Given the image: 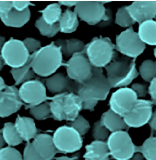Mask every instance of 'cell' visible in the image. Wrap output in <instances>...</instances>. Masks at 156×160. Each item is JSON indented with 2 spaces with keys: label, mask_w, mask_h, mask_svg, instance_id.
I'll list each match as a JSON object with an SVG mask.
<instances>
[{
  "label": "cell",
  "mask_w": 156,
  "mask_h": 160,
  "mask_svg": "<svg viewBox=\"0 0 156 160\" xmlns=\"http://www.w3.org/2000/svg\"><path fill=\"white\" fill-rule=\"evenodd\" d=\"M136 60L115 52L111 62L105 68L112 88L127 87L139 76Z\"/></svg>",
  "instance_id": "obj_1"
},
{
  "label": "cell",
  "mask_w": 156,
  "mask_h": 160,
  "mask_svg": "<svg viewBox=\"0 0 156 160\" xmlns=\"http://www.w3.org/2000/svg\"><path fill=\"white\" fill-rule=\"evenodd\" d=\"M64 62L61 48L53 42L34 53L31 68L35 74L47 78L55 73Z\"/></svg>",
  "instance_id": "obj_2"
},
{
  "label": "cell",
  "mask_w": 156,
  "mask_h": 160,
  "mask_svg": "<svg viewBox=\"0 0 156 160\" xmlns=\"http://www.w3.org/2000/svg\"><path fill=\"white\" fill-rule=\"evenodd\" d=\"M102 68L93 67L91 77L83 83H78L77 94L83 102L94 100L104 101L111 89Z\"/></svg>",
  "instance_id": "obj_3"
},
{
  "label": "cell",
  "mask_w": 156,
  "mask_h": 160,
  "mask_svg": "<svg viewBox=\"0 0 156 160\" xmlns=\"http://www.w3.org/2000/svg\"><path fill=\"white\" fill-rule=\"evenodd\" d=\"M74 12L81 21L91 26L104 27L112 20L111 10L105 8L100 1H78Z\"/></svg>",
  "instance_id": "obj_4"
},
{
  "label": "cell",
  "mask_w": 156,
  "mask_h": 160,
  "mask_svg": "<svg viewBox=\"0 0 156 160\" xmlns=\"http://www.w3.org/2000/svg\"><path fill=\"white\" fill-rule=\"evenodd\" d=\"M115 45L108 37H95L86 44L85 54L94 68H105L115 53Z\"/></svg>",
  "instance_id": "obj_5"
},
{
  "label": "cell",
  "mask_w": 156,
  "mask_h": 160,
  "mask_svg": "<svg viewBox=\"0 0 156 160\" xmlns=\"http://www.w3.org/2000/svg\"><path fill=\"white\" fill-rule=\"evenodd\" d=\"M115 50L123 56L136 59L146 49L133 27L127 28L117 35L116 38Z\"/></svg>",
  "instance_id": "obj_6"
},
{
  "label": "cell",
  "mask_w": 156,
  "mask_h": 160,
  "mask_svg": "<svg viewBox=\"0 0 156 160\" xmlns=\"http://www.w3.org/2000/svg\"><path fill=\"white\" fill-rule=\"evenodd\" d=\"M110 156L116 160H128L136 153V146L126 131L111 133L107 139Z\"/></svg>",
  "instance_id": "obj_7"
},
{
  "label": "cell",
  "mask_w": 156,
  "mask_h": 160,
  "mask_svg": "<svg viewBox=\"0 0 156 160\" xmlns=\"http://www.w3.org/2000/svg\"><path fill=\"white\" fill-rule=\"evenodd\" d=\"M4 65L12 68H18L26 64L30 59V54L23 41L11 38L5 42L0 51Z\"/></svg>",
  "instance_id": "obj_8"
},
{
  "label": "cell",
  "mask_w": 156,
  "mask_h": 160,
  "mask_svg": "<svg viewBox=\"0 0 156 160\" xmlns=\"http://www.w3.org/2000/svg\"><path fill=\"white\" fill-rule=\"evenodd\" d=\"M52 138L56 148L62 153L75 152L83 146L82 136L70 126L59 127Z\"/></svg>",
  "instance_id": "obj_9"
},
{
  "label": "cell",
  "mask_w": 156,
  "mask_h": 160,
  "mask_svg": "<svg viewBox=\"0 0 156 160\" xmlns=\"http://www.w3.org/2000/svg\"><path fill=\"white\" fill-rule=\"evenodd\" d=\"M20 99L26 109L37 106L49 99L45 85L38 79H33L21 84L19 89Z\"/></svg>",
  "instance_id": "obj_10"
},
{
  "label": "cell",
  "mask_w": 156,
  "mask_h": 160,
  "mask_svg": "<svg viewBox=\"0 0 156 160\" xmlns=\"http://www.w3.org/2000/svg\"><path fill=\"white\" fill-rule=\"evenodd\" d=\"M67 76L78 83H83L91 77L93 67L85 54V49L73 55L68 61L64 62Z\"/></svg>",
  "instance_id": "obj_11"
},
{
  "label": "cell",
  "mask_w": 156,
  "mask_h": 160,
  "mask_svg": "<svg viewBox=\"0 0 156 160\" xmlns=\"http://www.w3.org/2000/svg\"><path fill=\"white\" fill-rule=\"evenodd\" d=\"M150 100L138 99L129 112L123 118L128 127L140 128L149 122L153 115Z\"/></svg>",
  "instance_id": "obj_12"
},
{
  "label": "cell",
  "mask_w": 156,
  "mask_h": 160,
  "mask_svg": "<svg viewBox=\"0 0 156 160\" xmlns=\"http://www.w3.org/2000/svg\"><path fill=\"white\" fill-rule=\"evenodd\" d=\"M138 99L131 88H119L111 95L109 101L110 109L123 117L132 109Z\"/></svg>",
  "instance_id": "obj_13"
},
{
  "label": "cell",
  "mask_w": 156,
  "mask_h": 160,
  "mask_svg": "<svg viewBox=\"0 0 156 160\" xmlns=\"http://www.w3.org/2000/svg\"><path fill=\"white\" fill-rule=\"evenodd\" d=\"M24 105L20 99L19 89L15 85H7L0 92V118H8L19 111Z\"/></svg>",
  "instance_id": "obj_14"
},
{
  "label": "cell",
  "mask_w": 156,
  "mask_h": 160,
  "mask_svg": "<svg viewBox=\"0 0 156 160\" xmlns=\"http://www.w3.org/2000/svg\"><path fill=\"white\" fill-rule=\"evenodd\" d=\"M46 89L54 94L63 93H77L78 83L62 72L55 73L44 79Z\"/></svg>",
  "instance_id": "obj_15"
},
{
  "label": "cell",
  "mask_w": 156,
  "mask_h": 160,
  "mask_svg": "<svg viewBox=\"0 0 156 160\" xmlns=\"http://www.w3.org/2000/svg\"><path fill=\"white\" fill-rule=\"evenodd\" d=\"M126 7L132 19L139 25L156 18V1H134Z\"/></svg>",
  "instance_id": "obj_16"
},
{
  "label": "cell",
  "mask_w": 156,
  "mask_h": 160,
  "mask_svg": "<svg viewBox=\"0 0 156 160\" xmlns=\"http://www.w3.org/2000/svg\"><path fill=\"white\" fill-rule=\"evenodd\" d=\"M34 148L44 160H52L59 152L57 149L51 135L46 133L37 134L32 142Z\"/></svg>",
  "instance_id": "obj_17"
},
{
  "label": "cell",
  "mask_w": 156,
  "mask_h": 160,
  "mask_svg": "<svg viewBox=\"0 0 156 160\" xmlns=\"http://www.w3.org/2000/svg\"><path fill=\"white\" fill-rule=\"evenodd\" d=\"M83 101L77 94L66 93L63 99V112L65 120L72 122L83 110Z\"/></svg>",
  "instance_id": "obj_18"
},
{
  "label": "cell",
  "mask_w": 156,
  "mask_h": 160,
  "mask_svg": "<svg viewBox=\"0 0 156 160\" xmlns=\"http://www.w3.org/2000/svg\"><path fill=\"white\" fill-rule=\"evenodd\" d=\"M14 124L21 138L27 142L34 139L38 134V129L32 118L18 115Z\"/></svg>",
  "instance_id": "obj_19"
},
{
  "label": "cell",
  "mask_w": 156,
  "mask_h": 160,
  "mask_svg": "<svg viewBox=\"0 0 156 160\" xmlns=\"http://www.w3.org/2000/svg\"><path fill=\"white\" fill-rule=\"evenodd\" d=\"M31 16L30 8L22 12H18L13 8L7 15L0 14V19L7 27L21 28L30 21Z\"/></svg>",
  "instance_id": "obj_20"
},
{
  "label": "cell",
  "mask_w": 156,
  "mask_h": 160,
  "mask_svg": "<svg viewBox=\"0 0 156 160\" xmlns=\"http://www.w3.org/2000/svg\"><path fill=\"white\" fill-rule=\"evenodd\" d=\"M83 155L84 160H109L110 156L107 143L103 141H94L85 147Z\"/></svg>",
  "instance_id": "obj_21"
},
{
  "label": "cell",
  "mask_w": 156,
  "mask_h": 160,
  "mask_svg": "<svg viewBox=\"0 0 156 160\" xmlns=\"http://www.w3.org/2000/svg\"><path fill=\"white\" fill-rule=\"evenodd\" d=\"M100 121L102 124L111 133L125 131L128 128L123 117L110 109L103 113Z\"/></svg>",
  "instance_id": "obj_22"
},
{
  "label": "cell",
  "mask_w": 156,
  "mask_h": 160,
  "mask_svg": "<svg viewBox=\"0 0 156 160\" xmlns=\"http://www.w3.org/2000/svg\"><path fill=\"white\" fill-rule=\"evenodd\" d=\"M54 42L60 47L62 54L66 58H70L75 54L83 52L86 47L83 41L78 39H59Z\"/></svg>",
  "instance_id": "obj_23"
},
{
  "label": "cell",
  "mask_w": 156,
  "mask_h": 160,
  "mask_svg": "<svg viewBox=\"0 0 156 160\" xmlns=\"http://www.w3.org/2000/svg\"><path fill=\"white\" fill-rule=\"evenodd\" d=\"M137 33L145 44L156 46V20H148L139 25Z\"/></svg>",
  "instance_id": "obj_24"
},
{
  "label": "cell",
  "mask_w": 156,
  "mask_h": 160,
  "mask_svg": "<svg viewBox=\"0 0 156 160\" xmlns=\"http://www.w3.org/2000/svg\"><path fill=\"white\" fill-rule=\"evenodd\" d=\"M58 23L60 32L72 33L76 31L79 25L78 16L74 11L67 9L62 13Z\"/></svg>",
  "instance_id": "obj_25"
},
{
  "label": "cell",
  "mask_w": 156,
  "mask_h": 160,
  "mask_svg": "<svg viewBox=\"0 0 156 160\" xmlns=\"http://www.w3.org/2000/svg\"><path fill=\"white\" fill-rule=\"evenodd\" d=\"M34 53L31 54L30 59L26 64L18 68H12L10 73L15 81V86H19L30 80L34 79L36 74L31 68V61Z\"/></svg>",
  "instance_id": "obj_26"
},
{
  "label": "cell",
  "mask_w": 156,
  "mask_h": 160,
  "mask_svg": "<svg viewBox=\"0 0 156 160\" xmlns=\"http://www.w3.org/2000/svg\"><path fill=\"white\" fill-rule=\"evenodd\" d=\"M66 93L58 94L49 97V104L51 116L56 121L61 122L65 120L63 112V99Z\"/></svg>",
  "instance_id": "obj_27"
},
{
  "label": "cell",
  "mask_w": 156,
  "mask_h": 160,
  "mask_svg": "<svg viewBox=\"0 0 156 160\" xmlns=\"http://www.w3.org/2000/svg\"><path fill=\"white\" fill-rule=\"evenodd\" d=\"M1 131L5 143L8 144V146L14 147L23 142V140L17 132L14 124L13 123L11 122L5 123Z\"/></svg>",
  "instance_id": "obj_28"
},
{
  "label": "cell",
  "mask_w": 156,
  "mask_h": 160,
  "mask_svg": "<svg viewBox=\"0 0 156 160\" xmlns=\"http://www.w3.org/2000/svg\"><path fill=\"white\" fill-rule=\"evenodd\" d=\"M39 12L42 14L41 17L44 22L49 25L59 23L62 14L61 6L58 3L49 5Z\"/></svg>",
  "instance_id": "obj_29"
},
{
  "label": "cell",
  "mask_w": 156,
  "mask_h": 160,
  "mask_svg": "<svg viewBox=\"0 0 156 160\" xmlns=\"http://www.w3.org/2000/svg\"><path fill=\"white\" fill-rule=\"evenodd\" d=\"M137 152L140 153L146 160H156V137H149L141 146H136Z\"/></svg>",
  "instance_id": "obj_30"
},
{
  "label": "cell",
  "mask_w": 156,
  "mask_h": 160,
  "mask_svg": "<svg viewBox=\"0 0 156 160\" xmlns=\"http://www.w3.org/2000/svg\"><path fill=\"white\" fill-rule=\"evenodd\" d=\"M139 75L144 81L150 82L156 77V61L147 59L143 61L140 65Z\"/></svg>",
  "instance_id": "obj_31"
},
{
  "label": "cell",
  "mask_w": 156,
  "mask_h": 160,
  "mask_svg": "<svg viewBox=\"0 0 156 160\" xmlns=\"http://www.w3.org/2000/svg\"><path fill=\"white\" fill-rule=\"evenodd\" d=\"M35 26L42 36L52 38L60 32L59 23L49 25L46 23L40 17L36 21Z\"/></svg>",
  "instance_id": "obj_32"
},
{
  "label": "cell",
  "mask_w": 156,
  "mask_h": 160,
  "mask_svg": "<svg viewBox=\"0 0 156 160\" xmlns=\"http://www.w3.org/2000/svg\"><path fill=\"white\" fill-rule=\"evenodd\" d=\"M115 22L118 26L126 29L133 27L136 23L127 11L126 6L118 9L116 14Z\"/></svg>",
  "instance_id": "obj_33"
},
{
  "label": "cell",
  "mask_w": 156,
  "mask_h": 160,
  "mask_svg": "<svg viewBox=\"0 0 156 160\" xmlns=\"http://www.w3.org/2000/svg\"><path fill=\"white\" fill-rule=\"evenodd\" d=\"M29 109L30 115L35 119L38 121L46 120L51 116L49 102L47 101L41 104L31 107Z\"/></svg>",
  "instance_id": "obj_34"
},
{
  "label": "cell",
  "mask_w": 156,
  "mask_h": 160,
  "mask_svg": "<svg viewBox=\"0 0 156 160\" xmlns=\"http://www.w3.org/2000/svg\"><path fill=\"white\" fill-rule=\"evenodd\" d=\"M69 125L81 136L86 134L90 128L88 121L80 115L75 119L70 122Z\"/></svg>",
  "instance_id": "obj_35"
},
{
  "label": "cell",
  "mask_w": 156,
  "mask_h": 160,
  "mask_svg": "<svg viewBox=\"0 0 156 160\" xmlns=\"http://www.w3.org/2000/svg\"><path fill=\"white\" fill-rule=\"evenodd\" d=\"M109 131L102 124L100 121L95 122L92 130V137L94 141L105 142L109 136Z\"/></svg>",
  "instance_id": "obj_36"
},
{
  "label": "cell",
  "mask_w": 156,
  "mask_h": 160,
  "mask_svg": "<svg viewBox=\"0 0 156 160\" xmlns=\"http://www.w3.org/2000/svg\"><path fill=\"white\" fill-rule=\"evenodd\" d=\"M22 155L23 160H44L37 153L30 142L26 144Z\"/></svg>",
  "instance_id": "obj_37"
},
{
  "label": "cell",
  "mask_w": 156,
  "mask_h": 160,
  "mask_svg": "<svg viewBox=\"0 0 156 160\" xmlns=\"http://www.w3.org/2000/svg\"><path fill=\"white\" fill-rule=\"evenodd\" d=\"M0 155L11 160H23V155L14 147H4L0 150Z\"/></svg>",
  "instance_id": "obj_38"
},
{
  "label": "cell",
  "mask_w": 156,
  "mask_h": 160,
  "mask_svg": "<svg viewBox=\"0 0 156 160\" xmlns=\"http://www.w3.org/2000/svg\"><path fill=\"white\" fill-rule=\"evenodd\" d=\"M23 42L30 54L34 53L42 47L41 42L34 38H26L23 40Z\"/></svg>",
  "instance_id": "obj_39"
},
{
  "label": "cell",
  "mask_w": 156,
  "mask_h": 160,
  "mask_svg": "<svg viewBox=\"0 0 156 160\" xmlns=\"http://www.w3.org/2000/svg\"><path fill=\"white\" fill-rule=\"evenodd\" d=\"M131 88L136 94L138 98H144L146 97L148 92V87L147 85L140 83H135L132 85Z\"/></svg>",
  "instance_id": "obj_40"
},
{
  "label": "cell",
  "mask_w": 156,
  "mask_h": 160,
  "mask_svg": "<svg viewBox=\"0 0 156 160\" xmlns=\"http://www.w3.org/2000/svg\"><path fill=\"white\" fill-rule=\"evenodd\" d=\"M13 8L18 12H24L29 8L30 6L35 5L30 1H13Z\"/></svg>",
  "instance_id": "obj_41"
},
{
  "label": "cell",
  "mask_w": 156,
  "mask_h": 160,
  "mask_svg": "<svg viewBox=\"0 0 156 160\" xmlns=\"http://www.w3.org/2000/svg\"><path fill=\"white\" fill-rule=\"evenodd\" d=\"M148 92L150 96L152 104L156 105V77L150 82L149 86L148 87Z\"/></svg>",
  "instance_id": "obj_42"
},
{
  "label": "cell",
  "mask_w": 156,
  "mask_h": 160,
  "mask_svg": "<svg viewBox=\"0 0 156 160\" xmlns=\"http://www.w3.org/2000/svg\"><path fill=\"white\" fill-rule=\"evenodd\" d=\"M13 9V1H0V14L7 15Z\"/></svg>",
  "instance_id": "obj_43"
},
{
  "label": "cell",
  "mask_w": 156,
  "mask_h": 160,
  "mask_svg": "<svg viewBox=\"0 0 156 160\" xmlns=\"http://www.w3.org/2000/svg\"><path fill=\"white\" fill-rule=\"evenodd\" d=\"M98 102L94 100L84 101L83 103V110L93 111L97 106Z\"/></svg>",
  "instance_id": "obj_44"
},
{
  "label": "cell",
  "mask_w": 156,
  "mask_h": 160,
  "mask_svg": "<svg viewBox=\"0 0 156 160\" xmlns=\"http://www.w3.org/2000/svg\"><path fill=\"white\" fill-rule=\"evenodd\" d=\"M80 157V153H77L73 155L72 157H67V156H63L61 157H57L55 158V160H78Z\"/></svg>",
  "instance_id": "obj_45"
},
{
  "label": "cell",
  "mask_w": 156,
  "mask_h": 160,
  "mask_svg": "<svg viewBox=\"0 0 156 160\" xmlns=\"http://www.w3.org/2000/svg\"><path fill=\"white\" fill-rule=\"evenodd\" d=\"M78 1H59L58 3L60 6H64L68 8H72L75 7L77 4Z\"/></svg>",
  "instance_id": "obj_46"
},
{
  "label": "cell",
  "mask_w": 156,
  "mask_h": 160,
  "mask_svg": "<svg viewBox=\"0 0 156 160\" xmlns=\"http://www.w3.org/2000/svg\"><path fill=\"white\" fill-rule=\"evenodd\" d=\"M149 125L153 129L156 131V110L153 112V115L149 122Z\"/></svg>",
  "instance_id": "obj_47"
},
{
  "label": "cell",
  "mask_w": 156,
  "mask_h": 160,
  "mask_svg": "<svg viewBox=\"0 0 156 160\" xmlns=\"http://www.w3.org/2000/svg\"><path fill=\"white\" fill-rule=\"evenodd\" d=\"M128 160H146L143 157L140 153H137L136 154L134 155L133 157L131 158L130 159Z\"/></svg>",
  "instance_id": "obj_48"
},
{
  "label": "cell",
  "mask_w": 156,
  "mask_h": 160,
  "mask_svg": "<svg viewBox=\"0 0 156 160\" xmlns=\"http://www.w3.org/2000/svg\"><path fill=\"white\" fill-rule=\"evenodd\" d=\"M7 85L5 84L4 80L0 76V92L4 91Z\"/></svg>",
  "instance_id": "obj_49"
},
{
  "label": "cell",
  "mask_w": 156,
  "mask_h": 160,
  "mask_svg": "<svg viewBox=\"0 0 156 160\" xmlns=\"http://www.w3.org/2000/svg\"><path fill=\"white\" fill-rule=\"evenodd\" d=\"M5 144L6 143L2 135V131L0 130V150L4 147Z\"/></svg>",
  "instance_id": "obj_50"
},
{
  "label": "cell",
  "mask_w": 156,
  "mask_h": 160,
  "mask_svg": "<svg viewBox=\"0 0 156 160\" xmlns=\"http://www.w3.org/2000/svg\"><path fill=\"white\" fill-rule=\"evenodd\" d=\"M6 42V39L3 36H0V51Z\"/></svg>",
  "instance_id": "obj_51"
},
{
  "label": "cell",
  "mask_w": 156,
  "mask_h": 160,
  "mask_svg": "<svg viewBox=\"0 0 156 160\" xmlns=\"http://www.w3.org/2000/svg\"><path fill=\"white\" fill-rule=\"evenodd\" d=\"M4 65L3 61V58H2V56H1V54H0V71L3 69V68Z\"/></svg>",
  "instance_id": "obj_52"
},
{
  "label": "cell",
  "mask_w": 156,
  "mask_h": 160,
  "mask_svg": "<svg viewBox=\"0 0 156 160\" xmlns=\"http://www.w3.org/2000/svg\"><path fill=\"white\" fill-rule=\"evenodd\" d=\"M0 160H11L8 158H6L4 156H2L0 155Z\"/></svg>",
  "instance_id": "obj_53"
},
{
  "label": "cell",
  "mask_w": 156,
  "mask_h": 160,
  "mask_svg": "<svg viewBox=\"0 0 156 160\" xmlns=\"http://www.w3.org/2000/svg\"><path fill=\"white\" fill-rule=\"evenodd\" d=\"M101 3H102V4L105 5L106 4L110 2V1H100Z\"/></svg>",
  "instance_id": "obj_54"
},
{
  "label": "cell",
  "mask_w": 156,
  "mask_h": 160,
  "mask_svg": "<svg viewBox=\"0 0 156 160\" xmlns=\"http://www.w3.org/2000/svg\"><path fill=\"white\" fill-rule=\"evenodd\" d=\"M153 54L155 58L156 59V48L154 49Z\"/></svg>",
  "instance_id": "obj_55"
},
{
  "label": "cell",
  "mask_w": 156,
  "mask_h": 160,
  "mask_svg": "<svg viewBox=\"0 0 156 160\" xmlns=\"http://www.w3.org/2000/svg\"><path fill=\"white\" fill-rule=\"evenodd\" d=\"M155 20H156V18L155 19Z\"/></svg>",
  "instance_id": "obj_56"
}]
</instances>
